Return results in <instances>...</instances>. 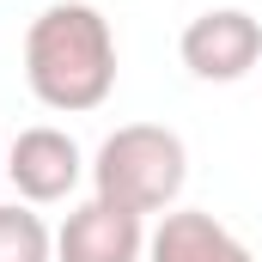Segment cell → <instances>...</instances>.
<instances>
[{"mask_svg": "<svg viewBox=\"0 0 262 262\" xmlns=\"http://www.w3.org/2000/svg\"><path fill=\"white\" fill-rule=\"evenodd\" d=\"M25 85L43 110L85 116L116 92V31L98 6L55 0L25 31Z\"/></svg>", "mask_w": 262, "mask_h": 262, "instance_id": "6da1fadb", "label": "cell"}, {"mask_svg": "<svg viewBox=\"0 0 262 262\" xmlns=\"http://www.w3.org/2000/svg\"><path fill=\"white\" fill-rule=\"evenodd\" d=\"M183 177H189V146L177 128H159V122H128V128L104 134L92 159V195L116 201L140 220L165 213L183 195Z\"/></svg>", "mask_w": 262, "mask_h": 262, "instance_id": "7a4b0ae2", "label": "cell"}, {"mask_svg": "<svg viewBox=\"0 0 262 262\" xmlns=\"http://www.w3.org/2000/svg\"><path fill=\"white\" fill-rule=\"evenodd\" d=\"M183 67L195 79H213V85H232L244 79L250 67L262 61V25L244 12V6H213L183 25V43H177Z\"/></svg>", "mask_w": 262, "mask_h": 262, "instance_id": "3957f363", "label": "cell"}, {"mask_svg": "<svg viewBox=\"0 0 262 262\" xmlns=\"http://www.w3.org/2000/svg\"><path fill=\"white\" fill-rule=\"evenodd\" d=\"M85 177V152L67 128H25L6 146V183L18 189V201L43 207V201H67Z\"/></svg>", "mask_w": 262, "mask_h": 262, "instance_id": "277c9868", "label": "cell"}, {"mask_svg": "<svg viewBox=\"0 0 262 262\" xmlns=\"http://www.w3.org/2000/svg\"><path fill=\"white\" fill-rule=\"evenodd\" d=\"M146 256V220L92 195L79 201L55 232V262H140Z\"/></svg>", "mask_w": 262, "mask_h": 262, "instance_id": "5b68a950", "label": "cell"}, {"mask_svg": "<svg viewBox=\"0 0 262 262\" xmlns=\"http://www.w3.org/2000/svg\"><path fill=\"white\" fill-rule=\"evenodd\" d=\"M146 262H256L250 244L220 226L201 207H177L159 220V232H146Z\"/></svg>", "mask_w": 262, "mask_h": 262, "instance_id": "8992f818", "label": "cell"}, {"mask_svg": "<svg viewBox=\"0 0 262 262\" xmlns=\"http://www.w3.org/2000/svg\"><path fill=\"white\" fill-rule=\"evenodd\" d=\"M0 262H55V232L31 201H0Z\"/></svg>", "mask_w": 262, "mask_h": 262, "instance_id": "52a82bcc", "label": "cell"}, {"mask_svg": "<svg viewBox=\"0 0 262 262\" xmlns=\"http://www.w3.org/2000/svg\"><path fill=\"white\" fill-rule=\"evenodd\" d=\"M0 177H6V152H0Z\"/></svg>", "mask_w": 262, "mask_h": 262, "instance_id": "ba28073f", "label": "cell"}]
</instances>
